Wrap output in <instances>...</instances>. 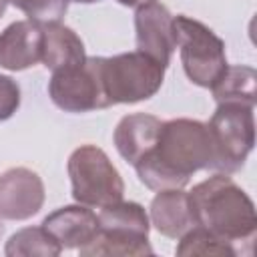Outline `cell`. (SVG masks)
I'll use <instances>...</instances> for the list:
<instances>
[{
    "instance_id": "obj_1",
    "label": "cell",
    "mask_w": 257,
    "mask_h": 257,
    "mask_svg": "<svg viewBox=\"0 0 257 257\" xmlns=\"http://www.w3.org/2000/svg\"><path fill=\"white\" fill-rule=\"evenodd\" d=\"M215 151L207 122L171 118L161 126L157 145L133 167L151 191L183 189L197 171H213Z\"/></svg>"
},
{
    "instance_id": "obj_2",
    "label": "cell",
    "mask_w": 257,
    "mask_h": 257,
    "mask_svg": "<svg viewBox=\"0 0 257 257\" xmlns=\"http://www.w3.org/2000/svg\"><path fill=\"white\" fill-rule=\"evenodd\" d=\"M187 195L195 225L231 243L237 255L253 253L257 235L255 205L229 175L215 173L197 183Z\"/></svg>"
},
{
    "instance_id": "obj_3",
    "label": "cell",
    "mask_w": 257,
    "mask_h": 257,
    "mask_svg": "<svg viewBox=\"0 0 257 257\" xmlns=\"http://www.w3.org/2000/svg\"><path fill=\"white\" fill-rule=\"evenodd\" d=\"M151 221L143 205L116 201L100 207L96 237L78 249L80 257H143L153 255L149 243Z\"/></svg>"
},
{
    "instance_id": "obj_4",
    "label": "cell",
    "mask_w": 257,
    "mask_h": 257,
    "mask_svg": "<svg viewBox=\"0 0 257 257\" xmlns=\"http://www.w3.org/2000/svg\"><path fill=\"white\" fill-rule=\"evenodd\" d=\"M165 70L161 62L141 50L100 56V76L110 106L149 100L161 90Z\"/></svg>"
},
{
    "instance_id": "obj_5",
    "label": "cell",
    "mask_w": 257,
    "mask_h": 257,
    "mask_svg": "<svg viewBox=\"0 0 257 257\" xmlns=\"http://www.w3.org/2000/svg\"><path fill=\"white\" fill-rule=\"evenodd\" d=\"M72 199L86 207H106L122 199L124 183L108 155L96 145H80L66 165Z\"/></svg>"
},
{
    "instance_id": "obj_6",
    "label": "cell",
    "mask_w": 257,
    "mask_h": 257,
    "mask_svg": "<svg viewBox=\"0 0 257 257\" xmlns=\"http://www.w3.org/2000/svg\"><path fill=\"white\" fill-rule=\"evenodd\" d=\"M173 22L187 78L201 88H211L227 68L225 42L207 24L191 16L179 14Z\"/></svg>"
},
{
    "instance_id": "obj_7",
    "label": "cell",
    "mask_w": 257,
    "mask_h": 257,
    "mask_svg": "<svg viewBox=\"0 0 257 257\" xmlns=\"http://www.w3.org/2000/svg\"><path fill=\"white\" fill-rule=\"evenodd\" d=\"M253 108L255 106L239 102L217 104V110L207 122L215 151L213 171L231 175L245 165L249 153L255 147Z\"/></svg>"
},
{
    "instance_id": "obj_8",
    "label": "cell",
    "mask_w": 257,
    "mask_h": 257,
    "mask_svg": "<svg viewBox=\"0 0 257 257\" xmlns=\"http://www.w3.org/2000/svg\"><path fill=\"white\" fill-rule=\"evenodd\" d=\"M48 96L64 112L108 108L110 102L100 76V56H86L80 64L54 70L48 80Z\"/></svg>"
},
{
    "instance_id": "obj_9",
    "label": "cell",
    "mask_w": 257,
    "mask_h": 257,
    "mask_svg": "<svg viewBox=\"0 0 257 257\" xmlns=\"http://www.w3.org/2000/svg\"><path fill=\"white\" fill-rule=\"evenodd\" d=\"M44 183L26 167H12L0 175V219L26 221L44 205Z\"/></svg>"
},
{
    "instance_id": "obj_10",
    "label": "cell",
    "mask_w": 257,
    "mask_h": 257,
    "mask_svg": "<svg viewBox=\"0 0 257 257\" xmlns=\"http://www.w3.org/2000/svg\"><path fill=\"white\" fill-rule=\"evenodd\" d=\"M173 14L165 4L151 2L135 12V40L137 50L149 54L165 68L171 62V56L177 48L175 22Z\"/></svg>"
},
{
    "instance_id": "obj_11",
    "label": "cell",
    "mask_w": 257,
    "mask_h": 257,
    "mask_svg": "<svg viewBox=\"0 0 257 257\" xmlns=\"http://www.w3.org/2000/svg\"><path fill=\"white\" fill-rule=\"evenodd\" d=\"M44 26L34 20H16L0 32V66L26 70L42 60Z\"/></svg>"
},
{
    "instance_id": "obj_12",
    "label": "cell",
    "mask_w": 257,
    "mask_h": 257,
    "mask_svg": "<svg viewBox=\"0 0 257 257\" xmlns=\"http://www.w3.org/2000/svg\"><path fill=\"white\" fill-rule=\"evenodd\" d=\"M42 227L62 245V249H80L98 233V215L86 205H64L44 217Z\"/></svg>"
},
{
    "instance_id": "obj_13",
    "label": "cell",
    "mask_w": 257,
    "mask_h": 257,
    "mask_svg": "<svg viewBox=\"0 0 257 257\" xmlns=\"http://www.w3.org/2000/svg\"><path fill=\"white\" fill-rule=\"evenodd\" d=\"M161 126H163V120L153 114L135 112V114L122 116L112 135L118 155L126 163L135 165L157 145Z\"/></svg>"
},
{
    "instance_id": "obj_14",
    "label": "cell",
    "mask_w": 257,
    "mask_h": 257,
    "mask_svg": "<svg viewBox=\"0 0 257 257\" xmlns=\"http://www.w3.org/2000/svg\"><path fill=\"white\" fill-rule=\"evenodd\" d=\"M151 225L169 239L183 237L195 227L189 207V195L183 189L157 191L151 201Z\"/></svg>"
},
{
    "instance_id": "obj_15",
    "label": "cell",
    "mask_w": 257,
    "mask_h": 257,
    "mask_svg": "<svg viewBox=\"0 0 257 257\" xmlns=\"http://www.w3.org/2000/svg\"><path fill=\"white\" fill-rule=\"evenodd\" d=\"M44 26V44H42V64L48 70H58V68H66V66H74L80 64L86 54H84V44L80 40V36L60 24H42Z\"/></svg>"
},
{
    "instance_id": "obj_16",
    "label": "cell",
    "mask_w": 257,
    "mask_h": 257,
    "mask_svg": "<svg viewBox=\"0 0 257 257\" xmlns=\"http://www.w3.org/2000/svg\"><path fill=\"white\" fill-rule=\"evenodd\" d=\"M255 84H257V72L253 66L227 64L223 74L211 86V92H213V98L217 100V104L239 102V104L255 106V100H257Z\"/></svg>"
},
{
    "instance_id": "obj_17",
    "label": "cell",
    "mask_w": 257,
    "mask_h": 257,
    "mask_svg": "<svg viewBox=\"0 0 257 257\" xmlns=\"http://www.w3.org/2000/svg\"><path fill=\"white\" fill-rule=\"evenodd\" d=\"M60 253L62 245L42 225L16 231L4 247L6 257H58Z\"/></svg>"
},
{
    "instance_id": "obj_18",
    "label": "cell",
    "mask_w": 257,
    "mask_h": 257,
    "mask_svg": "<svg viewBox=\"0 0 257 257\" xmlns=\"http://www.w3.org/2000/svg\"><path fill=\"white\" fill-rule=\"evenodd\" d=\"M177 255L181 257H193V255H217V257H235V249L231 243L223 241L215 233H211L205 227L195 225L189 229L183 237H179Z\"/></svg>"
},
{
    "instance_id": "obj_19",
    "label": "cell",
    "mask_w": 257,
    "mask_h": 257,
    "mask_svg": "<svg viewBox=\"0 0 257 257\" xmlns=\"http://www.w3.org/2000/svg\"><path fill=\"white\" fill-rule=\"evenodd\" d=\"M20 12L38 24H54L60 22L68 10L70 0H6Z\"/></svg>"
},
{
    "instance_id": "obj_20",
    "label": "cell",
    "mask_w": 257,
    "mask_h": 257,
    "mask_svg": "<svg viewBox=\"0 0 257 257\" xmlns=\"http://www.w3.org/2000/svg\"><path fill=\"white\" fill-rule=\"evenodd\" d=\"M20 106V86L14 78L0 74V122L8 120Z\"/></svg>"
},
{
    "instance_id": "obj_21",
    "label": "cell",
    "mask_w": 257,
    "mask_h": 257,
    "mask_svg": "<svg viewBox=\"0 0 257 257\" xmlns=\"http://www.w3.org/2000/svg\"><path fill=\"white\" fill-rule=\"evenodd\" d=\"M118 4L122 6H128V8H141L145 4H151V2H157V0H116Z\"/></svg>"
},
{
    "instance_id": "obj_22",
    "label": "cell",
    "mask_w": 257,
    "mask_h": 257,
    "mask_svg": "<svg viewBox=\"0 0 257 257\" xmlns=\"http://www.w3.org/2000/svg\"><path fill=\"white\" fill-rule=\"evenodd\" d=\"M6 6H8V2H6V0H0V18H2L4 12H6Z\"/></svg>"
},
{
    "instance_id": "obj_23",
    "label": "cell",
    "mask_w": 257,
    "mask_h": 257,
    "mask_svg": "<svg viewBox=\"0 0 257 257\" xmlns=\"http://www.w3.org/2000/svg\"><path fill=\"white\" fill-rule=\"evenodd\" d=\"M76 4H94V2H100V0H72Z\"/></svg>"
},
{
    "instance_id": "obj_24",
    "label": "cell",
    "mask_w": 257,
    "mask_h": 257,
    "mask_svg": "<svg viewBox=\"0 0 257 257\" xmlns=\"http://www.w3.org/2000/svg\"><path fill=\"white\" fill-rule=\"evenodd\" d=\"M2 231H4V225H2V219H0V235H2Z\"/></svg>"
}]
</instances>
